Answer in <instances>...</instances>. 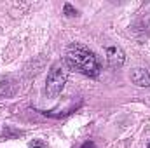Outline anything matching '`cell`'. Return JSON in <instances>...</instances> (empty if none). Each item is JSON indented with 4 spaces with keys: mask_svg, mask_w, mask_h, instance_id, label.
Wrapping results in <instances>:
<instances>
[{
    "mask_svg": "<svg viewBox=\"0 0 150 148\" xmlns=\"http://www.w3.org/2000/svg\"><path fill=\"white\" fill-rule=\"evenodd\" d=\"M68 73H70V68L67 66L65 61H56L45 78V96L49 99H56L63 89H65V84L68 80Z\"/></svg>",
    "mask_w": 150,
    "mask_h": 148,
    "instance_id": "2",
    "label": "cell"
},
{
    "mask_svg": "<svg viewBox=\"0 0 150 148\" xmlns=\"http://www.w3.org/2000/svg\"><path fill=\"white\" fill-rule=\"evenodd\" d=\"M147 148H150V143H149V147H147Z\"/></svg>",
    "mask_w": 150,
    "mask_h": 148,
    "instance_id": "8",
    "label": "cell"
},
{
    "mask_svg": "<svg viewBox=\"0 0 150 148\" xmlns=\"http://www.w3.org/2000/svg\"><path fill=\"white\" fill-rule=\"evenodd\" d=\"M131 82L138 87H149L150 85V73L143 68H134L131 72Z\"/></svg>",
    "mask_w": 150,
    "mask_h": 148,
    "instance_id": "4",
    "label": "cell"
},
{
    "mask_svg": "<svg viewBox=\"0 0 150 148\" xmlns=\"http://www.w3.org/2000/svg\"><path fill=\"white\" fill-rule=\"evenodd\" d=\"M65 14H67L68 18H74V16H77V11H75L70 4H65Z\"/></svg>",
    "mask_w": 150,
    "mask_h": 148,
    "instance_id": "5",
    "label": "cell"
},
{
    "mask_svg": "<svg viewBox=\"0 0 150 148\" xmlns=\"http://www.w3.org/2000/svg\"><path fill=\"white\" fill-rule=\"evenodd\" d=\"M124 59H126V56H124V51L120 49V47H108L107 49V61H108V65L112 66V68H119V66H122L124 65Z\"/></svg>",
    "mask_w": 150,
    "mask_h": 148,
    "instance_id": "3",
    "label": "cell"
},
{
    "mask_svg": "<svg viewBox=\"0 0 150 148\" xmlns=\"http://www.w3.org/2000/svg\"><path fill=\"white\" fill-rule=\"evenodd\" d=\"M30 147L33 148V147H37V148H44L45 145L42 143V141H37V140H33V141H30Z\"/></svg>",
    "mask_w": 150,
    "mask_h": 148,
    "instance_id": "7",
    "label": "cell"
},
{
    "mask_svg": "<svg viewBox=\"0 0 150 148\" xmlns=\"http://www.w3.org/2000/svg\"><path fill=\"white\" fill-rule=\"evenodd\" d=\"M63 61L67 63V66L70 70H75L79 73L86 75V77H98L100 70H101L98 58L87 47L79 45V44H74L68 47Z\"/></svg>",
    "mask_w": 150,
    "mask_h": 148,
    "instance_id": "1",
    "label": "cell"
},
{
    "mask_svg": "<svg viewBox=\"0 0 150 148\" xmlns=\"http://www.w3.org/2000/svg\"><path fill=\"white\" fill-rule=\"evenodd\" d=\"M79 148H98V147H96V143H94V141H84Z\"/></svg>",
    "mask_w": 150,
    "mask_h": 148,
    "instance_id": "6",
    "label": "cell"
}]
</instances>
